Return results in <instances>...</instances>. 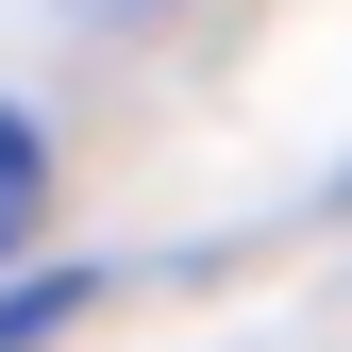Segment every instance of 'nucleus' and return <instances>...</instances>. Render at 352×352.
Instances as JSON below:
<instances>
[{
  "label": "nucleus",
  "instance_id": "f257e3e1",
  "mask_svg": "<svg viewBox=\"0 0 352 352\" xmlns=\"http://www.w3.org/2000/svg\"><path fill=\"white\" fill-rule=\"evenodd\" d=\"M67 302H84V269H51V285H17V302H0V352H34V336L67 319Z\"/></svg>",
  "mask_w": 352,
  "mask_h": 352
}]
</instances>
